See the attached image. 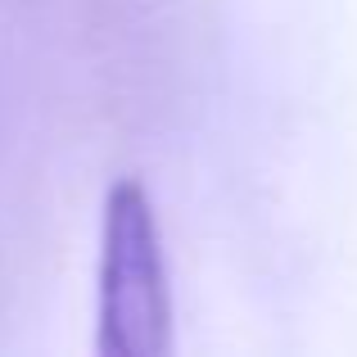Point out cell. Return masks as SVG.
<instances>
[{"label": "cell", "instance_id": "1", "mask_svg": "<svg viewBox=\"0 0 357 357\" xmlns=\"http://www.w3.org/2000/svg\"><path fill=\"white\" fill-rule=\"evenodd\" d=\"M167 344H172V285L158 218L145 185L127 176L105 199L96 349L105 357H163Z\"/></svg>", "mask_w": 357, "mask_h": 357}]
</instances>
